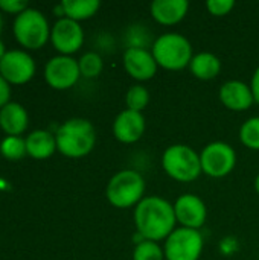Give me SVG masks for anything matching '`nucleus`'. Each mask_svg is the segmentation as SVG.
Wrapping results in <instances>:
<instances>
[{
  "label": "nucleus",
  "mask_w": 259,
  "mask_h": 260,
  "mask_svg": "<svg viewBox=\"0 0 259 260\" xmlns=\"http://www.w3.org/2000/svg\"><path fill=\"white\" fill-rule=\"evenodd\" d=\"M60 6L63 9L64 17L79 23L81 20H87L93 17L101 8V2L99 0H63Z\"/></svg>",
  "instance_id": "obj_20"
},
{
  "label": "nucleus",
  "mask_w": 259,
  "mask_h": 260,
  "mask_svg": "<svg viewBox=\"0 0 259 260\" xmlns=\"http://www.w3.org/2000/svg\"><path fill=\"white\" fill-rule=\"evenodd\" d=\"M255 189H256V192L259 193V174L258 177H256V180H255Z\"/></svg>",
  "instance_id": "obj_31"
},
{
  "label": "nucleus",
  "mask_w": 259,
  "mask_h": 260,
  "mask_svg": "<svg viewBox=\"0 0 259 260\" xmlns=\"http://www.w3.org/2000/svg\"><path fill=\"white\" fill-rule=\"evenodd\" d=\"M2 29H3V18H2V14H0V32H2Z\"/></svg>",
  "instance_id": "obj_32"
},
{
  "label": "nucleus",
  "mask_w": 259,
  "mask_h": 260,
  "mask_svg": "<svg viewBox=\"0 0 259 260\" xmlns=\"http://www.w3.org/2000/svg\"><path fill=\"white\" fill-rule=\"evenodd\" d=\"M189 9L188 0H154L151 3L153 18L165 26H174L180 23Z\"/></svg>",
  "instance_id": "obj_16"
},
{
  "label": "nucleus",
  "mask_w": 259,
  "mask_h": 260,
  "mask_svg": "<svg viewBox=\"0 0 259 260\" xmlns=\"http://www.w3.org/2000/svg\"><path fill=\"white\" fill-rule=\"evenodd\" d=\"M81 78L78 61L72 56L56 55L44 66V79L53 90H69Z\"/></svg>",
  "instance_id": "obj_10"
},
{
  "label": "nucleus",
  "mask_w": 259,
  "mask_h": 260,
  "mask_svg": "<svg viewBox=\"0 0 259 260\" xmlns=\"http://www.w3.org/2000/svg\"><path fill=\"white\" fill-rule=\"evenodd\" d=\"M11 85L5 81V78L0 75V110L6 105V104H9L11 101Z\"/></svg>",
  "instance_id": "obj_28"
},
{
  "label": "nucleus",
  "mask_w": 259,
  "mask_h": 260,
  "mask_svg": "<svg viewBox=\"0 0 259 260\" xmlns=\"http://www.w3.org/2000/svg\"><path fill=\"white\" fill-rule=\"evenodd\" d=\"M50 43L60 55L70 56L82 47L84 30L78 21L60 17L50 29Z\"/></svg>",
  "instance_id": "obj_11"
},
{
  "label": "nucleus",
  "mask_w": 259,
  "mask_h": 260,
  "mask_svg": "<svg viewBox=\"0 0 259 260\" xmlns=\"http://www.w3.org/2000/svg\"><path fill=\"white\" fill-rule=\"evenodd\" d=\"M174 206L156 195L145 197L134 209V225L142 239L159 242L176 230Z\"/></svg>",
  "instance_id": "obj_1"
},
{
  "label": "nucleus",
  "mask_w": 259,
  "mask_h": 260,
  "mask_svg": "<svg viewBox=\"0 0 259 260\" xmlns=\"http://www.w3.org/2000/svg\"><path fill=\"white\" fill-rule=\"evenodd\" d=\"M8 50H6V47H5V44H3V41L0 40V59L5 56V53H6Z\"/></svg>",
  "instance_id": "obj_30"
},
{
  "label": "nucleus",
  "mask_w": 259,
  "mask_h": 260,
  "mask_svg": "<svg viewBox=\"0 0 259 260\" xmlns=\"http://www.w3.org/2000/svg\"><path fill=\"white\" fill-rule=\"evenodd\" d=\"M203 236L198 230L176 229L165 241L166 260H198L203 251Z\"/></svg>",
  "instance_id": "obj_7"
},
{
  "label": "nucleus",
  "mask_w": 259,
  "mask_h": 260,
  "mask_svg": "<svg viewBox=\"0 0 259 260\" xmlns=\"http://www.w3.org/2000/svg\"><path fill=\"white\" fill-rule=\"evenodd\" d=\"M240 140L249 149L259 151V116L247 119L240 128Z\"/></svg>",
  "instance_id": "obj_23"
},
{
  "label": "nucleus",
  "mask_w": 259,
  "mask_h": 260,
  "mask_svg": "<svg viewBox=\"0 0 259 260\" xmlns=\"http://www.w3.org/2000/svg\"><path fill=\"white\" fill-rule=\"evenodd\" d=\"M124 67L136 81H148L157 73V62L153 52L140 47H128L124 53Z\"/></svg>",
  "instance_id": "obj_13"
},
{
  "label": "nucleus",
  "mask_w": 259,
  "mask_h": 260,
  "mask_svg": "<svg viewBox=\"0 0 259 260\" xmlns=\"http://www.w3.org/2000/svg\"><path fill=\"white\" fill-rule=\"evenodd\" d=\"M0 154L9 161H18L27 155L26 139L17 136H6L0 143Z\"/></svg>",
  "instance_id": "obj_21"
},
{
  "label": "nucleus",
  "mask_w": 259,
  "mask_h": 260,
  "mask_svg": "<svg viewBox=\"0 0 259 260\" xmlns=\"http://www.w3.org/2000/svg\"><path fill=\"white\" fill-rule=\"evenodd\" d=\"M153 56L157 66L166 70H182L194 58L189 40L177 32L160 35L153 44Z\"/></svg>",
  "instance_id": "obj_5"
},
{
  "label": "nucleus",
  "mask_w": 259,
  "mask_h": 260,
  "mask_svg": "<svg viewBox=\"0 0 259 260\" xmlns=\"http://www.w3.org/2000/svg\"><path fill=\"white\" fill-rule=\"evenodd\" d=\"M189 69H191V73L195 78L208 81V79H214V78H217L220 75L221 61L214 53L202 52V53H197L192 58V61L189 64Z\"/></svg>",
  "instance_id": "obj_19"
},
{
  "label": "nucleus",
  "mask_w": 259,
  "mask_h": 260,
  "mask_svg": "<svg viewBox=\"0 0 259 260\" xmlns=\"http://www.w3.org/2000/svg\"><path fill=\"white\" fill-rule=\"evenodd\" d=\"M27 111L18 102H9L0 110V128L6 136L21 137V134L27 129Z\"/></svg>",
  "instance_id": "obj_17"
},
{
  "label": "nucleus",
  "mask_w": 259,
  "mask_h": 260,
  "mask_svg": "<svg viewBox=\"0 0 259 260\" xmlns=\"http://www.w3.org/2000/svg\"><path fill=\"white\" fill-rule=\"evenodd\" d=\"M250 88H252V93H253L255 102H258L259 104V67L255 70V73H253V76H252Z\"/></svg>",
  "instance_id": "obj_29"
},
{
  "label": "nucleus",
  "mask_w": 259,
  "mask_h": 260,
  "mask_svg": "<svg viewBox=\"0 0 259 260\" xmlns=\"http://www.w3.org/2000/svg\"><path fill=\"white\" fill-rule=\"evenodd\" d=\"M162 166L172 180L180 183H191L203 172L200 154L188 145H172L166 148L162 157Z\"/></svg>",
  "instance_id": "obj_6"
},
{
  "label": "nucleus",
  "mask_w": 259,
  "mask_h": 260,
  "mask_svg": "<svg viewBox=\"0 0 259 260\" xmlns=\"http://www.w3.org/2000/svg\"><path fill=\"white\" fill-rule=\"evenodd\" d=\"M56 151L69 158H81L90 154L96 145V131L90 120L73 117L55 131Z\"/></svg>",
  "instance_id": "obj_2"
},
{
  "label": "nucleus",
  "mask_w": 259,
  "mask_h": 260,
  "mask_svg": "<svg viewBox=\"0 0 259 260\" xmlns=\"http://www.w3.org/2000/svg\"><path fill=\"white\" fill-rule=\"evenodd\" d=\"M220 101L223 105L234 111H244L255 102L250 85L243 81H227L220 88Z\"/></svg>",
  "instance_id": "obj_15"
},
{
  "label": "nucleus",
  "mask_w": 259,
  "mask_h": 260,
  "mask_svg": "<svg viewBox=\"0 0 259 260\" xmlns=\"http://www.w3.org/2000/svg\"><path fill=\"white\" fill-rule=\"evenodd\" d=\"M50 29L44 14L31 6L18 14L12 24L15 41L29 50L41 49L50 40Z\"/></svg>",
  "instance_id": "obj_3"
},
{
  "label": "nucleus",
  "mask_w": 259,
  "mask_h": 260,
  "mask_svg": "<svg viewBox=\"0 0 259 260\" xmlns=\"http://www.w3.org/2000/svg\"><path fill=\"white\" fill-rule=\"evenodd\" d=\"M145 128L147 122L142 113L124 110L113 122V136L121 143H134L143 136Z\"/></svg>",
  "instance_id": "obj_14"
},
{
  "label": "nucleus",
  "mask_w": 259,
  "mask_h": 260,
  "mask_svg": "<svg viewBox=\"0 0 259 260\" xmlns=\"http://www.w3.org/2000/svg\"><path fill=\"white\" fill-rule=\"evenodd\" d=\"M27 155L35 160H47L56 151L55 134L47 129H35L26 137Z\"/></svg>",
  "instance_id": "obj_18"
},
{
  "label": "nucleus",
  "mask_w": 259,
  "mask_h": 260,
  "mask_svg": "<svg viewBox=\"0 0 259 260\" xmlns=\"http://www.w3.org/2000/svg\"><path fill=\"white\" fill-rule=\"evenodd\" d=\"M143 193L145 180L139 172L133 169H125L114 174L105 189L108 203L116 209H128L137 206L145 198Z\"/></svg>",
  "instance_id": "obj_4"
},
{
  "label": "nucleus",
  "mask_w": 259,
  "mask_h": 260,
  "mask_svg": "<svg viewBox=\"0 0 259 260\" xmlns=\"http://www.w3.org/2000/svg\"><path fill=\"white\" fill-rule=\"evenodd\" d=\"M165 253L163 248L153 241H140L133 251V260H163Z\"/></svg>",
  "instance_id": "obj_25"
},
{
  "label": "nucleus",
  "mask_w": 259,
  "mask_h": 260,
  "mask_svg": "<svg viewBox=\"0 0 259 260\" xmlns=\"http://www.w3.org/2000/svg\"><path fill=\"white\" fill-rule=\"evenodd\" d=\"M27 8H29V3L23 0H0V11L14 14L15 17L21 14L23 11H26Z\"/></svg>",
  "instance_id": "obj_27"
},
{
  "label": "nucleus",
  "mask_w": 259,
  "mask_h": 260,
  "mask_svg": "<svg viewBox=\"0 0 259 260\" xmlns=\"http://www.w3.org/2000/svg\"><path fill=\"white\" fill-rule=\"evenodd\" d=\"M37 66L26 50H8L0 59V75L9 85H24L35 75Z\"/></svg>",
  "instance_id": "obj_9"
},
{
  "label": "nucleus",
  "mask_w": 259,
  "mask_h": 260,
  "mask_svg": "<svg viewBox=\"0 0 259 260\" xmlns=\"http://www.w3.org/2000/svg\"><path fill=\"white\" fill-rule=\"evenodd\" d=\"M202 171L212 178L229 175L237 165V152L226 142H212L200 154Z\"/></svg>",
  "instance_id": "obj_8"
},
{
  "label": "nucleus",
  "mask_w": 259,
  "mask_h": 260,
  "mask_svg": "<svg viewBox=\"0 0 259 260\" xmlns=\"http://www.w3.org/2000/svg\"><path fill=\"white\" fill-rule=\"evenodd\" d=\"M206 8L212 15L223 17V15H227L235 8V2L234 0H208Z\"/></svg>",
  "instance_id": "obj_26"
},
{
  "label": "nucleus",
  "mask_w": 259,
  "mask_h": 260,
  "mask_svg": "<svg viewBox=\"0 0 259 260\" xmlns=\"http://www.w3.org/2000/svg\"><path fill=\"white\" fill-rule=\"evenodd\" d=\"M81 76L84 78H98L102 73L104 61L99 53L96 52H87L78 59Z\"/></svg>",
  "instance_id": "obj_22"
},
{
  "label": "nucleus",
  "mask_w": 259,
  "mask_h": 260,
  "mask_svg": "<svg viewBox=\"0 0 259 260\" xmlns=\"http://www.w3.org/2000/svg\"><path fill=\"white\" fill-rule=\"evenodd\" d=\"M174 213L177 222H180L185 229L192 230L203 227L208 218V209L205 203L192 193H185L177 198L174 204Z\"/></svg>",
  "instance_id": "obj_12"
},
{
  "label": "nucleus",
  "mask_w": 259,
  "mask_h": 260,
  "mask_svg": "<svg viewBox=\"0 0 259 260\" xmlns=\"http://www.w3.org/2000/svg\"><path fill=\"white\" fill-rule=\"evenodd\" d=\"M150 102V91L143 85H133L128 88L125 94V104L127 110L142 113V110L148 105Z\"/></svg>",
  "instance_id": "obj_24"
}]
</instances>
